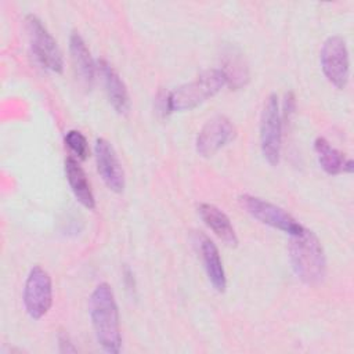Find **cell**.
<instances>
[{
	"instance_id": "16",
	"label": "cell",
	"mask_w": 354,
	"mask_h": 354,
	"mask_svg": "<svg viewBox=\"0 0 354 354\" xmlns=\"http://www.w3.org/2000/svg\"><path fill=\"white\" fill-rule=\"evenodd\" d=\"M314 151L321 169L330 176H336L339 173H351L354 169L353 160L346 159L343 153L333 148L324 137H318L314 141Z\"/></svg>"
},
{
	"instance_id": "9",
	"label": "cell",
	"mask_w": 354,
	"mask_h": 354,
	"mask_svg": "<svg viewBox=\"0 0 354 354\" xmlns=\"http://www.w3.org/2000/svg\"><path fill=\"white\" fill-rule=\"evenodd\" d=\"M236 130L232 122L224 115L210 118L198 131L195 148L203 158H210L235 138Z\"/></svg>"
},
{
	"instance_id": "2",
	"label": "cell",
	"mask_w": 354,
	"mask_h": 354,
	"mask_svg": "<svg viewBox=\"0 0 354 354\" xmlns=\"http://www.w3.org/2000/svg\"><path fill=\"white\" fill-rule=\"evenodd\" d=\"M289 259L296 277L307 285H318L326 275V256L318 236L308 228L290 236Z\"/></svg>"
},
{
	"instance_id": "17",
	"label": "cell",
	"mask_w": 354,
	"mask_h": 354,
	"mask_svg": "<svg viewBox=\"0 0 354 354\" xmlns=\"http://www.w3.org/2000/svg\"><path fill=\"white\" fill-rule=\"evenodd\" d=\"M225 77V84L232 90L242 88L249 82V69L243 54L235 48L228 47L223 55V66L220 68Z\"/></svg>"
},
{
	"instance_id": "14",
	"label": "cell",
	"mask_w": 354,
	"mask_h": 354,
	"mask_svg": "<svg viewBox=\"0 0 354 354\" xmlns=\"http://www.w3.org/2000/svg\"><path fill=\"white\" fill-rule=\"evenodd\" d=\"M198 214L207 228L213 231V234L221 239L227 246L235 248L238 245L236 232L228 218V216L212 203H201L198 206Z\"/></svg>"
},
{
	"instance_id": "10",
	"label": "cell",
	"mask_w": 354,
	"mask_h": 354,
	"mask_svg": "<svg viewBox=\"0 0 354 354\" xmlns=\"http://www.w3.org/2000/svg\"><path fill=\"white\" fill-rule=\"evenodd\" d=\"M94 153H95L97 170L102 181L105 183V185L116 194L123 192L124 171L111 142L104 138H97L94 145Z\"/></svg>"
},
{
	"instance_id": "11",
	"label": "cell",
	"mask_w": 354,
	"mask_h": 354,
	"mask_svg": "<svg viewBox=\"0 0 354 354\" xmlns=\"http://www.w3.org/2000/svg\"><path fill=\"white\" fill-rule=\"evenodd\" d=\"M195 243L198 245L209 282L217 292L223 293L227 288V278H225V271H224L223 261L216 243L203 234H196Z\"/></svg>"
},
{
	"instance_id": "1",
	"label": "cell",
	"mask_w": 354,
	"mask_h": 354,
	"mask_svg": "<svg viewBox=\"0 0 354 354\" xmlns=\"http://www.w3.org/2000/svg\"><path fill=\"white\" fill-rule=\"evenodd\" d=\"M88 313L95 339L104 351L118 354L122 347L119 311L113 290L106 282L95 286L90 296Z\"/></svg>"
},
{
	"instance_id": "8",
	"label": "cell",
	"mask_w": 354,
	"mask_h": 354,
	"mask_svg": "<svg viewBox=\"0 0 354 354\" xmlns=\"http://www.w3.org/2000/svg\"><path fill=\"white\" fill-rule=\"evenodd\" d=\"M53 304V282L40 266L30 268L24 286V306L32 319L43 318Z\"/></svg>"
},
{
	"instance_id": "7",
	"label": "cell",
	"mask_w": 354,
	"mask_h": 354,
	"mask_svg": "<svg viewBox=\"0 0 354 354\" xmlns=\"http://www.w3.org/2000/svg\"><path fill=\"white\" fill-rule=\"evenodd\" d=\"M321 69L330 84L336 88H346L350 77V59L347 44L340 36H329L319 53Z\"/></svg>"
},
{
	"instance_id": "5",
	"label": "cell",
	"mask_w": 354,
	"mask_h": 354,
	"mask_svg": "<svg viewBox=\"0 0 354 354\" xmlns=\"http://www.w3.org/2000/svg\"><path fill=\"white\" fill-rule=\"evenodd\" d=\"M282 147V116L277 94H270L260 116V148L264 159L277 166Z\"/></svg>"
},
{
	"instance_id": "6",
	"label": "cell",
	"mask_w": 354,
	"mask_h": 354,
	"mask_svg": "<svg viewBox=\"0 0 354 354\" xmlns=\"http://www.w3.org/2000/svg\"><path fill=\"white\" fill-rule=\"evenodd\" d=\"M239 202L253 218L285 234H289L290 236L301 232L304 228V225L293 218L286 210L263 198L245 194L239 196Z\"/></svg>"
},
{
	"instance_id": "18",
	"label": "cell",
	"mask_w": 354,
	"mask_h": 354,
	"mask_svg": "<svg viewBox=\"0 0 354 354\" xmlns=\"http://www.w3.org/2000/svg\"><path fill=\"white\" fill-rule=\"evenodd\" d=\"M65 144L71 152L80 160H84L88 155V142L79 130H69L65 134Z\"/></svg>"
},
{
	"instance_id": "12",
	"label": "cell",
	"mask_w": 354,
	"mask_h": 354,
	"mask_svg": "<svg viewBox=\"0 0 354 354\" xmlns=\"http://www.w3.org/2000/svg\"><path fill=\"white\" fill-rule=\"evenodd\" d=\"M97 69L101 75L105 93L112 108L120 115L127 113L130 109V95L119 73L111 66V64L104 59H100L97 62Z\"/></svg>"
},
{
	"instance_id": "3",
	"label": "cell",
	"mask_w": 354,
	"mask_h": 354,
	"mask_svg": "<svg viewBox=\"0 0 354 354\" xmlns=\"http://www.w3.org/2000/svg\"><path fill=\"white\" fill-rule=\"evenodd\" d=\"M225 86V77L220 68L207 69L202 72L196 79L177 88L167 91L169 112L191 111L205 101L214 97Z\"/></svg>"
},
{
	"instance_id": "15",
	"label": "cell",
	"mask_w": 354,
	"mask_h": 354,
	"mask_svg": "<svg viewBox=\"0 0 354 354\" xmlns=\"http://www.w3.org/2000/svg\"><path fill=\"white\" fill-rule=\"evenodd\" d=\"M65 176L75 198L87 209L95 207V198L87 176L73 156L65 159Z\"/></svg>"
},
{
	"instance_id": "13",
	"label": "cell",
	"mask_w": 354,
	"mask_h": 354,
	"mask_svg": "<svg viewBox=\"0 0 354 354\" xmlns=\"http://www.w3.org/2000/svg\"><path fill=\"white\" fill-rule=\"evenodd\" d=\"M69 53L75 73L79 82L87 88L93 86L97 62L93 59L86 41L77 32H72L69 36Z\"/></svg>"
},
{
	"instance_id": "4",
	"label": "cell",
	"mask_w": 354,
	"mask_h": 354,
	"mask_svg": "<svg viewBox=\"0 0 354 354\" xmlns=\"http://www.w3.org/2000/svg\"><path fill=\"white\" fill-rule=\"evenodd\" d=\"M25 28L29 37V44L32 53L37 62L55 73H62L64 71V58L59 50L57 40L47 30L43 22L33 14L26 15Z\"/></svg>"
},
{
	"instance_id": "19",
	"label": "cell",
	"mask_w": 354,
	"mask_h": 354,
	"mask_svg": "<svg viewBox=\"0 0 354 354\" xmlns=\"http://www.w3.org/2000/svg\"><path fill=\"white\" fill-rule=\"evenodd\" d=\"M58 344H59L61 353H76L77 351L66 335H61V333L58 335Z\"/></svg>"
}]
</instances>
